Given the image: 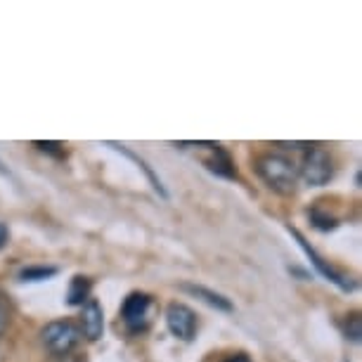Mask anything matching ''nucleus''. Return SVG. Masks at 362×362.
<instances>
[{"label": "nucleus", "mask_w": 362, "mask_h": 362, "mask_svg": "<svg viewBox=\"0 0 362 362\" xmlns=\"http://www.w3.org/2000/svg\"><path fill=\"white\" fill-rule=\"evenodd\" d=\"M258 177L277 194H293L298 182V166L282 154H263L256 161Z\"/></svg>", "instance_id": "f257e3e1"}, {"label": "nucleus", "mask_w": 362, "mask_h": 362, "mask_svg": "<svg viewBox=\"0 0 362 362\" xmlns=\"http://www.w3.org/2000/svg\"><path fill=\"white\" fill-rule=\"evenodd\" d=\"M81 339L83 337H81L78 325L69 322V320H54L40 329V341H43L45 351L57 358H66L81 344Z\"/></svg>", "instance_id": "f03ea898"}, {"label": "nucleus", "mask_w": 362, "mask_h": 362, "mask_svg": "<svg viewBox=\"0 0 362 362\" xmlns=\"http://www.w3.org/2000/svg\"><path fill=\"white\" fill-rule=\"evenodd\" d=\"M334 175V163L332 156L322 147H308V152L303 154V161L298 166V177L308 187H322L332 180Z\"/></svg>", "instance_id": "7ed1b4c3"}, {"label": "nucleus", "mask_w": 362, "mask_h": 362, "mask_svg": "<svg viewBox=\"0 0 362 362\" xmlns=\"http://www.w3.org/2000/svg\"><path fill=\"white\" fill-rule=\"evenodd\" d=\"M166 327L175 339L180 341H192L197 334V315L194 310L185 303H168L166 308Z\"/></svg>", "instance_id": "20e7f679"}, {"label": "nucleus", "mask_w": 362, "mask_h": 362, "mask_svg": "<svg viewBox=\"0 0 362 362\" xmlns=\"http://www.w3.org/2000/svg\"><path fill=\"white\" fill-rule=\"evenodd\" d=\"M149 305H152V296H147V293H142V291L128 293L124 305H121V317H124V322L128 325V329L131 332L145 329Z\"/></svg>", "instance_id": "39448f33"}, {"label": "nucleus", "mask_w": 362, "mask_h": 362, "mask_svg": "<svg viewBox=\"0 0 362 362\" xmlns=\"http://www.w3.org/2000/svg\"><path fill=\"white\" fill-rule=\"evenodd\" d=\"M289 232H291V235H293V237H296L298 247H300V249H303V251H305V256H308V258H310V263H313V265H315V270L320 272V275H322V277H327V279H329V282H334V284H337V286H339V289H344V291H351V289H355V282H351V277L341 275V272H339V270H334V268H332V265H327V263L322 261V258H320V256H317V251H315V249H313V247H310V244H308V242H305V239H303V235H300V232H298V230H293V228H289Z\"/></svg>", "instance_id": "423d86ee"}, {"label": "nucleus", "mask_w": 362, "mask_h": 362, "mask_svg": "<svg viewBox=\"0 0 362 362\" xmlns=\"http://www.w3.org/2000/svg\"><path fill=\"white\" fill-rule=\"evenodd\" d=\"M81 337H86L88 341H98L105 334V313L102 305L98 303V298H88L81 305Z\"/></svg>", "instance_id": "0eeeda50"}, {"label": "nucleus", "mask_w": 362, "mask_h": 362, "mask_svg": "<svg viewBox=\"0 0 362 362\" xmlns=\"http://www.w3.org/2000/svg\"><path fill=\"white\" fill-rule=\"evenodd\" d=\"M182 289L189 291L192 296L197 298H202L204 303H209L211 308H216V310H223V313H232V303H230V298L228 296H223V293H218L214 289H206V286H202V284H182Z\"/></svg>", "instance_id": "6e6552de"}, {"label": "nucleus", "mask_w": 362, "mask_h": 362, "mask_svg": "<svg viewBox=\"0 0 362 362\" xmlns=\"http://www.w3.org/2000/svg\"><path fill=\"white\" fill-rule=\"evenodd\" d=\"M211 152H214V156H209V159H206L209 170H214V173L223 175V177H237V168H235V163H232L230 154L225 152V149H223L221 145H216V142H214V147H211Z\"/></svg>", "instance_id": "1a4fd4ad"}, {"label": "nucleus", "mask_w": 362, "mask_h": 362, "mask_svg": "<svg viewBox=\"0 0 362 362\" xmlns=\"http://www.w3.org/2000/svg\"><path fill=\"white\" fill-rule=\"evenodd\" d=\"M93 291V282L88 277L76 275L69 282V291H66V303L69 305H83L88 298H90Z\"/></svg>", "instance_id": "9d476101"}, {"label": "nucleus", "mask_w": 362, "mask_h": 362, "mask_svg": "<svg viewBox=\"0 0 362 362\" xmlns=\"http://www.w3.org/2000/svg\"><path fill=\"white\" fill-rule=\"evenodd\" d=\"M109 147L119 149V152H121V154H126V156H128V159H131V161H135V163H138V168H142V173H145V175H147V180H149V182H152V187L156 189V192H159L161 197H168V192H166V189H163V185H161V180H159V177H156V175H154V170H152V168H149V166H147V163H145V161H142V159H140V156H138V154H135V152H131V149H128V147H124V145H119V142H109Z\"/></svg>", "instance_id": "9b49d317"}, {"label": "nucleus", "mask_w": 362, "mask_h": 362, "mask_svg": "<svg viewBox=\"0 0 362 362\" xmlns=\"http://www.w3.org/2000/svg\"><path fill=\"white\" fill-rule=\"evenodd\" d=\"M57 275V268H26L22 270V275H19V279L22 282H43V279H50Z\"/></svg>", "instance_id": "f8f14e48"}, {"label": "nucleus", "mask_w": 362, "mask_h": 362, "mask_svg": "<svg viewBox=\"0 0 362 362\" xmlns=\"http://www.w3.org/2000/svg\"><path fill=\"white\" fill-rule=\"evenodd\" d=\"M310 221H313V228H317L320 232H329V230H334L339 225V221L334 216H329V214H322L320 209H315L310 214Z\"/></svg>", "instance_id": "ddd939ff"}, {"label": "nucleus", "mask_w": 362, "mask_h": 362, "mask_svg": "<svg viewBox=\"0 0 362 362\" xmlns=\"http://www.w3.org/2000/svg\"><path fill=\"white\" fill-rule=\"evenodd\" d=\"M362 337V329H360V317L358 315H351L348 317V322H346V339H351V341H360Z\"/></svg>", "instance_id": "4468645a"}, {"label": "nucleus", "mask_w": 362, "mask_h": 362, "mask_svg": "<svg viewBox=\"0 0 362 362\" xmlns=\"http://www.w3.org/2000/svg\"><path fill=\"white\" fill-rule=\"evenodd\" d=\"M38 149H43V152H47V154H52V156H57V159H62V156L66 154L64 152V147L59 145V142H33Z\"/></svg>", "instance_id": "2eb2a0df"}, {"label": "nucleus", "mask_w": 362, "mask_h": 362, "mask_svg": "<svg viewBox=\"0 0 362 362\" xmlns=\"http://www.w3.org/2000/svg\"><path fill=\"white\" fill-rule=\"evenodd\" d=\"M8 322H10V310H8V305H5L3 300H0V334L5 332Z\"/></svg>", "instance_id": "dca6fc26"}, {"label": "nucleus", "mask_w": 362, "mask_h": 362, "mask_svg": "<svg viewBox=\"0 0 362 362\" xmlns=\"http://www.w3.org/2000/svg\"><path fill=\"white\" fill-rule=\"evenodd\" d=\"M223 362H251V358L247 353H232V355H228Z\"/></svg>", "instance_id": "f3484780"}, {"label": "nucleus", "mask_w": 362, "mask_h": 362, "mask_svg": "<svg viewBox=\"0 0 362 362\" xmlns=\"http://www.w3.org/2000/svg\"><path fill=\"white\" fill-rule=\"evenodd\" d=\"M8 237H10V232H8V228H5V223H0V249L8 244Z\"/></svg>", "instance_id": "a211bd4d"}]
</instances>
